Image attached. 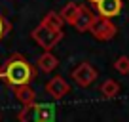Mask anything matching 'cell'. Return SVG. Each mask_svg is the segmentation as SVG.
I'll return each instance as SVG.
<instances>
[{
  "label": "cell",
  "instance_id": "obj_1",
  "mask_svg": "<svg viewBox=\"0 0 129 122\" xmlns=\"http://www.w3.org/2000/svg\"><path fill=\"white\" fill-rule=\"evenodd\" d=\"M0 76L4 78L10 86H23V84H30L36 78V71L34 67L25 59L21 53H13L2 63L0 67Z\"/></svg>",
  "mask_w": 129,
  "mask_h": 122
},
{
  "label": "cell",
  "instance_id": "obj_2",
  "mask_svg": "<svg viewBox=\"0 0 129 122\" xmlns=\"http://www.w3.org/2000/svg\"><path fill=\"white\" fill-rule=\"evenodd\" d=\"M30 36L38 42L40 48H44V52H51V48H55L64 36V31L63 29H49L46 25H38L34 31L30 33Z\"/></svg>",
  "mask_w": 129,
  "mask_h": 122
},
{
  "label": "cell",
  "instance_id": "obj_3",
  "mask_svg": "<svg viewBox=\"0 0 129 122\" xmlns=\"http://www.w3.org/2000/svg\"><path fill=\"white\" fill-rule=\"evenodd\" d=\"M70 76H72V80H74L76 86H80V88H89V86L97 80L99 73H97V69L91 65V63L82 61V63H78V65L72 69Z\"/></svg>",
  "mask_w": 129,
  "mask_h": 122
},
{
  "label": "cell",
  "instance_id": "obj_4",
  "mask_svg": "<svg viewBox=\"0 0 129 122\" xmlns=\"http://www.w3.org/2000/svg\"><path fill=\"white\" fill-rule=\"evenodd\" d=\"M89 33L93 34L95 40L108 42V40H112V38L116 36L118 27L112 23V19H106V17H99V15H97L95 23H93L91 29H89Z\"/></svg>",
  "mask_w": 129,
  "mask_h": 122
},
{
  "label": "cell",
  "instance_id": "obj_5",
  "mask_svg": "<svg viewBox=\"0 0 129 122\" xmlns=\"http://www.w3.org/2000/svg\"><path fill=\"white\" fill-rule=\"evenodd\" d=\"M93 6H95V12L99 17H106V19H112V17L120 15L121 12V0H91Z\"/></svg>",
  "mask_w": 129,
  "mask_h": 122
},
{
  "label": "cell",
  "instance_id": "obj_6",
  "mask_svg": "<svg viewBox=\"0 0 129 122\" xmlns=\"http://www.w3.org/2000/svg\"><path fill=\"white\" fill-rule=\"evenodd\" d=\"M95 19H97V13L93 12L91 8H87V6L80 4V10H78V17H76V21H74L72 27L76 29L78 33H87L89 29H91V25L95 23Z\"/></svg>",
  "mask_w": 129,
  "mask_h": 122
},
{
  "label": "cell",
  "instance_id": "obj_7",
  "mask_svg": "<svg viewBox=\"0 0 129 122\" xmlns=\"http://www.w3.org/2000/svg\"><path fill=\"white\" fill-rule=\"evenodd\" d=\"M46 92H48L53 99L59 101V99H63L64 95L70 94V84L64 80L63 76H53V78H49L48 84H46Z\"/></svg>",
  "mask_w": 129,
  "mask_h": 122
},
{
  "label": "cell",
  "instance_id": "obj_8",
  "mask_svg": "<svg viewBox=\"0 0 129 122\" xmlns=\"http://www.w3.org/2000/svg\"><path fill=\"white\" fill-rule=\"evenodd\" d=\"M13 95L19 103L23 105H30V103H36V92L30 84H23V86H15L13 88Z\"/></svg>",
  "mask_w": 129,
  "mask_h": 122
},
{
  "label": "cell",
  "instance_id": "obj_9",
  "mask_svg": "<svg viewBox=\"0 0 129 122\" xmlns=\"http://www.w3.org/2000/svg\"><path fill=\"white\" fill-rule=\"evenodd\" d=\"M36 67L42 71V73L48 74V73H51V71H55L57 67H59V59H57L51 52H44V53L36 59Z\"/></svg>",
  "mask_w": 129,
  "mask_h": 122
},
{
  "label": "cell",
  "instance_id": "obj_10",
  "mask_svg": "<svg viewBox=\"0 0 129 122\" xmlns=\"http://www.w3.org/2000/svg\"><path fill=\"white\" fill-rule=\"evenodd\" d=\"M19 122H40L38 116V105L30 103V105H23V109L19 111Z\"/></svg>",
  "mask_w": 129,
  "mask_h": 122
},
{
  "label": "cell",
  "instance_id": "obj_11",
  "mask_svg": "<svg viewBox=\"0 0 129 122\" xmlns=\"http://www.w3.org/2000/svg\"><path fill=\"white\" fill-rule=\"evenodd\" d=\"M78 10H80V4H76V2H69L67 6H63V10L59 12V15L63 17L64 23L74 25V21H76V17H78Z\"/></svg>",
  "mask_w": 129,
  "mask_h": 122
},
{
  "label": "cell",
  "instance_id": "obj_12",
  "mask_svg": "<svg viewBox=\"0 0 129 122\" xmlns=\"http://www.w3.org/2000/svg\"><path fill=\"white\" fill-rule=\"evenodd\" d=\"M118 94H120V84H118L116 80L108 78V80H105L101 84V95H103V97L112 99V97H116Z\"/></svg>",
  "mask_w": 129,
  "mask_h": 122
},
{
  "label": "cell",
  "instance_id": "obj_13",
  "mask_svg": "<svg viewBox=\"0 0 129 122\" xmlns=\"http://www.w3.org/2000/svg\"><path fill=\"white\" fill-rule=\"evenodd\" d=\"M40 23L46 25V27H49V29H63L64 21H63V17L59 15V12H48L44 17H42Z\"/></svg>",
  "mask_w": 129,
  "mask_h": 122
},
{
  "label": "cell",
  "instance_id": "obj_14",
  "mask_svg": "<svg viewBox=\"0 0 129 122\" xmlns=\"http://www.w3.org/2000/svg\"><path fill=\"white\" fill-rule=\"evenodd\" d=\"M36 105H38L40 122H53V118H55V107L48 105V103H36Z\"/></svg>",
  "mask_w": 129,
  "mask_h": 122
},
{
  "label": "cell",
  "instance_id": "obj_15",
  "mask_svg": "<svg viewBox=\"0 0 129 122\" xmlns=\"http://www.w3.org/2000/svg\"><path fill=\"white\" fill-rule=\"evenodd\" d=\"M114 69L120 74H129V57L127 55H120L114 61Z\"/></svg>",
  "mask_w": 129,
  "mask_h": 122
},
{
  "label": "cell",
  "instance_id": "obj_16",
  "mask_svg": "<svg viewBox=\"0 0 129 122\" xmlns=\"http://www.w3.org/2000/svg\"><path fill=\"white\" fill-rule=\"evenodd\" d=\"M10 23H8V19H6L4 15H2V13H0V40H2V38L6 36V34L10 33Z\"/></svg>",
  "mask_w": 129,
  "mask_h": 122
},
{
  "label": "cell",
  "instance_id": "obj_17",
  "mask_svg": "<svg viewBox=\"0 0 129 122\" xmlns=\"http://www.w3.org/2000/svg\"><path fill=\"white\" fill-rule=\"evenodd\" d=\"M0 118H2V116H0Z\"/></svg>",
  "mask_w": 129,
  "mask_h": 122
}]
</instances>
